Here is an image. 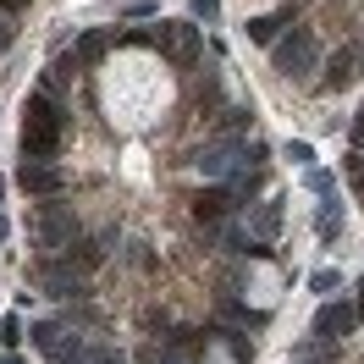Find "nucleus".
Segmentation results:
<instances>
[{
	"label": "nucleus",
	"instance_id": "f257e3e1",
	"mask_svg": "<svg viewBox=\"0 0 364 364\" xmlns=\"http://www.w3.org/2000/svg\"><path fill=\"white\" fill-rule=\"evenodd\" d=\"M61 133H67V116L50 94H33L23 116V160H55L61 149Z\"/></svg>",
	"mask_w": 364,
	"mask_h": 364
},
{
	"label": "nucleus",
	"instance_id": "f03ea898",
	"mask_svg": "<svg viewBox=\"0 0 364 364\" xmlns=\"http://www.w3.org/2000/svg\"><path fill=\"white\" fill-rule=\"evenodd\" d=\"M28 232H33V243H39L45 254H67L72 237H77V221H72L67 205H39L33 221H28Z\"/></svg>",
	"mask_w": 364,
	"mask_h": 364
},
{
	"label": "nucleus",
	"instance_id": "7ed1b4c3",
	"mask_svg": "<svg viewBox=\"0 0 364 364\" xmlns=\"http://www.w3.org/2000/svg\"><path fill=\"white\" fill-rule=\"evenodd\" d=\"M271 61H276L282 77H304V72H315V61H320L315 33H309V28H293L287 39H271Z\"/></svg>",
	"mask_w": 364,
	"mask_h": 364
},
{
	"label": "nucleus",
	"instance_id": "20e7f679",
	"mask_svg": "<svg viewBox=\"0 0 364 364\" xmlns=\"http://www.w3.org/2000/svg\"><path fill=\"white\" fill-rule=\"evenodd\" d=\"M149 45H155L166 61L193 67V61H199V28H193V23H160L155 33H149Z\"/></svg>",
	"mask_w": 364,
	"mask_h": 364
},
{
	"label": "nucleus",
	"instance_id": "39448f33",
	"mask_svg": "<svg viewBox=\"0 0 364 364\" xmlns=\"http://www.w3.org/2000/svg\"><path fill=\"white\" fill-rule=\"evenodd\" d=\"M17 188L33 193V199H61V188H67V171L55 166V160H23V171H17Z\"/></svg>",
	"mask_w": 364,
	"mask_h": 364
},
{
	"label": "nucleus",
	"instance_id": "423d86ee",
	"mask_svg": "<svg viewBox=\"0 0 364 364\" xmlns=\"http://www.w3.org/2000/svg\"><path fill=\"white\" fill-rule=\"evenodd\" d=\"M243 160H249V149L237 138H215V144H205L193 155V171L199 177H232V166H243Z\"/></svg>",
	"mask_w": 364,
	"mask_h": 364
},
{
	"label": "nucleus",
	"instance_id": "0eeeda50",
	"mask_svg": "<svg viewBox=\"0 0 364 364\" xmlns=\"http://www.w3.org/2000/svg\"><path fill=\"white\" fill-rule=\"evenodd\" d=\"M353 326H359V315H353V304H342V298H326L315 309V337H326V342L348 337Z\"/></svg>",
	"mask_w": 364,
	"mask_h": 364
},
{
	"label": "nucleus",
	"instance_id": "6e6552de",
	"mask_svg": "<svg viewBox=\"0 0 364 364\" xmlns=\"http://www.w3.org/2000/svg\"><path fill=\"white\" fill-rule=\"evenodd\" d=\"M33 342H39V353H45L50 364H77V348H83L77 337L67 342V326H55V320L33 326Z\"/></svg>",
	"mask_w": 364,
	"mask_h": 364
},
{
	"label": "nucleus",
	"instance_id": "1a4fd4ad",
	"mask_svg": "<svg viewBox=\"0 0 364 364\" xmlns=\"http://www.w3.org/2000/svg\"><path fill=\"white\" fill-rule=\"evenodd\" d=\"M282 221H287V210H282V199H259V205L249 210V237H254V243H265V249H271L276 237H282Z\"/></svg>",
	"mask_w": 364,
	"mask_h": 364
},
{
	"label": "nucleus",
	"instance_id": "9d476101",
	"mask_svg": "<svg viewBox=\"0 0 364 364\" xmlns=\"http://www.w3.org/2000/svg\"><path fill=\"white\" fill-rule=\"evenodd\" d=\"M359 55H364L359 45H337V50H331V61H326V77H320V83H326L331 94H342L353 77H359Z\"/></svg>",
	"mask_w": 364,
	"mask_h": 364
},
{
	"label": "nucleus",
	"instance_id": "9b49d317",
	"mask_svg": "<svg viewBox=\"0 0 364 364\" xmlns=\"http://www.w3.org/2000/svg\"><path fill=\"white\" fill-rule=\"evenodd\" d=\"M39 287H45L50 298H77L83 293V271H77V265H39Z\"/></svg>",
	"mask_w": 364,
	"mask_h": 364
},
{
	"label": "nucleus",
	"instance_id": "f8f14e48",
	"mask_svg": "<svg viewBox=\"0 0 364 364\" xmlns=\"http://www.w3.org/2000/svg\"><path fill=\"white\" fill-rule=\"evenodd\" d=\"M237 205H243V199H237L232 188H215V193H199V205H193V215H199L205 227H221V221H227V215H232Z\"/></svg>",
	"mask_w": 364,
	"mask_h": 364
},
{
	"label": "nucleus",
	"instance_id": "ddd939ff",
	"mask_svg": "<svg viewBox=\"0 0 364 364\" xmlns=\"http://www.w3.org/2000/svg\"><path fill=\"white\" fill-rule=\"evenodd\" d=\"M287 23H293V6H282L276 17H249V39H254V45H271Z\"/></svg>",
	"mask_w": 364,
	"mask_h": 364
},
{
	"label": "nucleus",
	"instance_id": "4468645a",
	"mask_svg": "<svg viewBox=\"0 0 364 364\" xmlns=\"http://www.w3.org/2000/svg\"><path fill=\"white\" fill-rule=\"evenodd\" d=\"M320 199H326V205H320V221H315V232H320V243H331V237L342 232V205L331 199V193H320Z\"/></svg>",
	"mask_w": 364,
	"mask_h": 364
},
{
	"label": "nucleus",
	"instance_id": "2eb2a0df",
	"mask_svg": "<svg viewBox=\"0 0 364 364\" xmlns=\"http://www.w3.org/2000/svg\"><path fill=\"white\" fill-rule=\"evenodd\" d=\"M105 50H111V33H105V28H89V33H83V39H77V61H83V67H89V61H100V55H105Z\"/></svg>",
	"mask_w": 364,
	"mask_h": 364
},
{
	"label": "nucleus",
	"instance_id": "dca6fc26",
	"mask_svg": "<svg viewBox=\"0 0 364 364\" xmlns=\"http://www.w3.org/2000/svg\"><path fill=\"white\" fill-rule=\"evenodd\" d=\"M221 337H227V348H232V359H237V364H254V337H249V331H221Z\"/></svg>",
	"mask_w": 364,
	"mask_h": 364
},
{
	"label": "nucleus",
	"instance_id": "f3484780",
	"mask_svg": "<svg viewBox=\"0 0 364 364\" xmlns=\"http://www.w3.org/2000/svg\"><path fill=\"white\" fill-rule=\"evenodd\" d=\"M77 364H127V359H122L116 348H100V342H94V348H77Z\"/></svg>",
	"mask_w": 364,
	"mask_h": 364
},
{
	"label": "nucleus",
	"instance_id": "a211bd4d",
	"mask_svg": "<svg viewBox=\"0 0 364 364\" xmlns=\"http://www.w3.org/2000/svg\"><path fill=\"white\" fill-rule=\"evenodd\" d=\"M287 160H293V166H309V160H315V144H304V138H287Z\"/></svg>",
	"mask_w": 364,
	"mask_h": 364
},
{
	"label": "nucleus",
	"instance_id": "6ab92c4d",
	"mask_svg": "<svg viewBox=\"0 0 364 364\" xmlns=\"http://www.w3.org/2000/svg\"><path fill=\"white\" fill-rule=\"evenodd\" d=\"M309 287L331 298V293H337V271H315V276H309Z\"/></svg>",
	"mask_w": 364,
	"mask_h": 364
},
{
	"label": "nucleus",
	"instance_id": "aec40b11",
	"mask_svg": "<svg viewBox=\"0 0 364 364\" xmlns=\"http://www.w3.org/2000/svg\"><path fill=\"white\" fill-rule=\"evenodd\" d=\"M221 127H227V133H243V127H249V111H221Z\"/></svg>",
	"mask_w": 364,
	"mask_h": 364
},
{
	"label": "nucleus",
	"instance_id": "412c9836",
	"mask_svg": "<svg viewBox=\"0 0 364 364\" xmlns=\"http://www.w3.org/2000/svg\"><path fill=\"white\" fill-rule=\"evenodd\" d=\"M193 17H205V23H215V17H221V0H193Z\"/></svg>",
	"mask_w": 364,
	"mask_h": 364
},
{
	"label": "nucleus",
	"instance_id": "4be33fe9",
	"mask_svg": "<svg viewBox=\"0 0 364 364\" xmlns=\"http://www.w3.org/2000/svg\"><path fill=\"white\" fill-rule=\"evenodd\" d=\"M0 337H6V342H23V320L6 315V320H0Z\"/></svg>",
	"mask_w": 364,
	"mask_h": 364
},
{
	"label": "nucleus",
	"instance_id": "5701e85b",
	"mask_svg": "<svg viewBox=\"0 0 364 364\" xmlns=\"http://www.w3.org/2000/svg\"><path fill=\"white\" fill-rule=\"evenodd\" d=\"M309 193H331V171H309Z\"/></svg>",
	"mask_w": 364,
	"mask_h": 364
},
{
	"label": "nucleus",
	"instance_id": "b1692460",
	"mask_svg": "<svg viewBox=\"0 0 364 364\" xmlns=\"http://www.w3.org/2000/svg\"><path fill=\"white\" fill-rule=\"evenodd\" d=\"M23 6H28V0H0V11H6V17H17Z\"/></svg>",
	"mask_w": 364,
	"mask_h": 364
},
{
	"label": "nucleus",
	"instance_id": "393cba45",
	"mask_svg": "<svg viewBox=\"0 0 364 364\" xmlns=\"http://www.w3.org/2000/svg\"><path fill=\"white\" fill-rule=\"evenodd\" d=\"M353 188H359V193H364V160H359V166H353Z\"/></svg>",
	"mask_w": 364,
	"mask_h": 364
},
{
	"label": "nucleus",
	"instance_id": "a878e982",
	"mask_svg": "<svg viewBox=\"0 0 364 364\" xmlns=\"http://www.w3.org/2000/svg\"><path fill=\"white\" fill-rule=\"evenodd\" d=\"M0 45H11V28H6V11H0Z\"/></svg>",
	"mask_w": 364,
	"mask_h": 364
},
{
	"label": "nucleus",
	"instance_id": "bb28decb",
	"mask_svg": "<svg viewBox=\"0 0 364 364\" xmlns=\"http://www.w3.org/2000/svg\"><path fill=\"white\" fill-rule=\"evenodd\" d=\"M353 315L364 320V276H359V304H353Z\"/></svg>",
	"mask_w": 364,
	"mask_h": 364
},
{
	"label": "nucleus",
	"instance_id": "cd10ccee",
	"mask_svg": "<svg viewBox=\"0 0 364 364\" xmlns=\"http://www.w3.org/2000/svg\"><path fill=\"white\" fill-rule=\"evenodd\" d=\"M293 364H326V359H315V353H298V359Z\"/></svg>",
	"mask_w": 364,
	"mask_h": 364
},
{
	"label": "nucleus",
	"instance_id": "c85d7f7f",
	"mask_svg": "<svg viewBox=\"0 0 364 364\" xmlns=\"http://www.w3.org/2000/svg\"><path fill=\"white\" fill-rule=\"evenodd\" d=\"M353 138H364V111H359V122H353Z\"/></svg>",
	"mask_w": 364,
	"mask_h": 364
},
{
	"label": "nucleus",
	"instance_id": "c756f323",
	"mask_svg": "<svg viewBox=\"0 0 364 364\" xmlns=\"http://www.w3.org/2000/svg\"><path fill=\"white\" fill-rule=\"evenodd\" d=\"M6 232H11V221H6V215H0V243H6Z\"/></svg>",
	"mask_w": 364,
	"mask_h": 364
},
{
	"label": "nucleus",
	"instance_id": "7c9ffc66",
	"mask_svg": "<svg viewBox=\"0 0 364 364\" xmlns=\"http://www.w3.org/2000/svg\"><path fill=\"white\" fill-rule=\"evenodd\" d=\"M0 364H23V359H0Z\"/></svg>",
	"mask_w": 364,
	"mask_h": 364
},
{
	"label": "nucleus",
	"instance_id": "2f4dec72",
	"mask_svg": "<svg viewBox=\"0 0 364 364\" xmlns=\"http://www.w3.org/2000/svg\"><path fill=\"white\" fill-rule=\"evenodd\" d=\"M0 193H6V182H0Z\"/></svg>",
	"mask_w": 364,
	"mask_h": 364
},
{
	"label": "nucleus",
	"instance_id": "473e14b6",
	"mask_svg": "<svg viewBox=\"0 0 364 364\" xmlns=\"http://www.w3.org/2000/svg\"><path fill=\"white\" fill-rule=\"evenodd\" d=\"M171 364H177V359H171Z\"/></svg>",
	"mask_w": 364,
	"mask_h": 364
}]
</instances>
